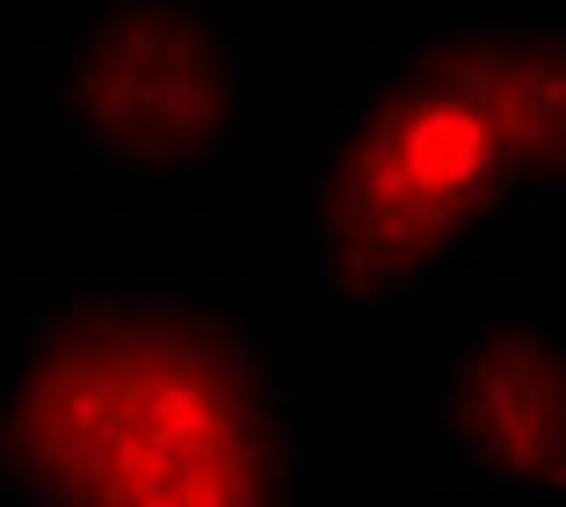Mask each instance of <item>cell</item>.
Here are the masks:
<instances>
[{
  "mask_svg": "<svg viewBox=\"0 0 566 507\" xmlns=\"http://www.w3.org/2000/svg\"><path fill=\"white\" fill-rule=\"evenodd\" d=\"M0 507H298V399L203 283H59L0 356Z\"/></svg>",
  "mask_w": 566,
  "mask_h": 507,
  "instance_id": "1",
  "label": "cell"
},
{
  "mask_svg": "<svg viewBox=\"0 0 566 507\" xmlns=\"http://www.w3.org/2000/svg\"><path fill=\"white\" fill-rule=\"evenodd\" d=\"M566 175V22L450 0L334 102L305 181V305L378 319L465 268Z\"/></svg>",
  "mask_w": 566,
  "mask_h": 507,
  "instance_id": "2",
  "label": "cell"
},
{
  "mask_svg": "<svg viewBox=\"0 0 566 507\" xmlns=\"http://www.w3.org/2000/svg\"><path fill=\"white\" fill-rule=\"evenodd\" d=\"M248 44L226 0H109L51 59L44 124L124 203L211 197L240 138Z\"/></svg>",
  "mask_w": 566,
  "mask_h": 507,
  "instance_id": "3",
  "label": "cell"
},
{
  "mask_svg": "<svg viewBox=\"0 0 566 507\" xmlns=\"http://www.w3.org/2000/svg\"><path fill=\"white\" fill-rule=\"evenodd\" d=\"M436 478L494 500H559L566 486V362L537 311H486L429 377Z\"/></svg>",
  "mask_w": 566,
  "mask_h": 507,
  "instance_id": "4",
  "label": "cell"
},
{
  "mask_svg": "<svg viewBox=\"0 0 566 507\" xmlns=\"http://www.w3.org/2000/svg\"><path fill=\"white\" fill-rule=\"evenodd\" d=\"M254 8H291V0H254Z\"/></svg>",
  "mask_w": 566,
  "mask_h": 507,
  "instance_id": "5",
  "label": "cell"
}]
</instances>
